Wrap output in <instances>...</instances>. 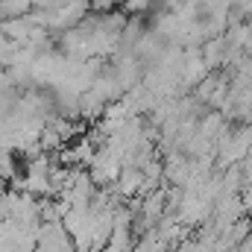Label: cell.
Returning a JSON list of instances; mask_svg holds the SVG:
<instances>
[{
    "mask_svg": "<svg viewBox=\"0 0 252 252\" xmlns=\"http://www.w3.org/2000/svg\"><path fill=\"white\" fill-rule=\"evenodd\" d=\"M141 185H144V173H141L138 167H124V173H121V182H118L121 193H124V196H129V193H135Z\"/></svg>",
    "mask_w": 252,
    "mask_h": 252,
    "instance_id": "obj_1",
    "label": "cell"
}]
</instances>
